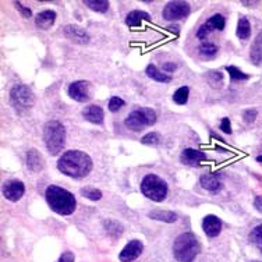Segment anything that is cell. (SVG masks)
<instances>
[{
  "mask_svg": "<svg viewBox=\"0 0 262 262\" xmlns=\"http://www.w3.org/2000/svg\"><path fill=\"white\" fill-rule=\"evenodd\" d=\"M57 169L73 179L85 177L92 169L91 158L81 151L64 152L57 161Z\"/></svg>",
  "mask_w": 262,
  "mask_h": 262,
  "instance_id": "1",
  "label": "cell"
},
{
  "mask_svg": "<svg viewBox=\"0 0 262 262\" xmlns=\"http://www.w3.org/2000/svg\"><path fill=\"white\" fill-rule=\"evenodd\" d=\"M45 197L52 211H55L59 215H70L75 211L77 202L74 195L61 187L49 186L45 191Z\"/></svg>",
  "mask_w": 262,
  "mask_h": 262,
  "instance_id": "2",
  "label": "cell"
},
{
  "mask_svg": "<svg viewBox=\"0 0 262 262\" xmlns=\"http://www.w3.org/2000/svg\"><path fill=\"white\" fill-rule=\"evenodd\" d=\"M200 252V244L192 233L180 234L173 244V254L180 262H192Z\"/></svg>",
  "mask_w": 262,
  "mask_h": 262,
  "instance_id": "3",
  "label": "cell"
},
{
  "mask_svg": "<svg viewBox=\"0 0 262 262\" xmlns=\"http://www.w3.org/2000/svg\"><path fill=\"white\" fill-rule=\"evenodd\" d=\"M43 141L51 155H59L66 144L64 126L56 120L48 121L43 129Z\"/></svg>",
  "mask_w": 262,
  "mask_h": 262,
  "instance_id": "4",
  "label": "cell"
},
{
  "mask_svg": "<svg viewBox=\"0 0 262 262\" xmlns=\"http://www.w3.org/2000/svg\"><path fill=\"white\" fill-rule=\"evenodd\" d=\"M142 194L155 202H162L168 195V186L156 174H147L141 182Z\"/></svg>",
  "mask_w": 262,
  "mask_h": 262,
  "instance_id": "5",
  "label": "cell"
},
{
  "mask_svg": "<svg viewBox=\"0 0 262 262\" xmlns=\"http://www.w3.org/2000/svg\"><path fill=\"white\" fill-rule=\"evenodd\" d=\"M155 123H156V113L150 108H141V109L132 111L124 121L126 127L132 131H141Z\"/></svg>",
  "mask_w": 262,
  "mask_h": 262,
  "instance_id": "6",
  "label": "cell"
},
{
  "mask_svg": "<svg viewBox=\"0 0 262 262\" xmlns=\"http://www.w3.org/2000/svg\"><path fill=\"white\" fill-rule=\"evenodd\" d=\"M10 99L16 111H28L34 106V94L25 85H17L10 92Z\"/></svg>",
  "mask_w": 262,
  "mask_h": 262,
  "instance_id": "7",
  "label": "cell"
},
{
  "mask_svg": "<svg viewBox=\"0 0 262 262\" xmlns=\"http://www.w3.org/2000/svg\"><path fill=\"white\" fill-rule=\"evenodd\" d=\"M190 14V4L186 1H170L163 9V19L168 21H177L186 19Z\"/></svg>",
  "mask_w": 262,
  "mask_h": 262,
  "instance_id": "8",
  "label": "cell"
},
{
  "mask_svg": "<svg viewBox=\"0 0 262 262\" xmlns=\"http://www.w3.org/2000/svg\"><path fill=\"white\" fill-rule=\"evenodd\" d=\"M69 95L74 101L87 102L90 101V85L87 81H75L69 85Z\"/></svg>",
  "mask_w": 262,
  "mask_h": 262,
  "instance_id": "9",
  "label": "cell"
},
{
  "mask_svg": "<svg viewBox=\"0 0 262 262\" xmlns=\"http://www.w3.org/2000/svg\"><path fill=\"white\" fill-rule=\"evenodd\" d=\"M24 191H25V187H24L22 182H19V180L7 182L3 187V195L11 202H17L19 200H21V197L24 195Z\"/></svg>",
  "mask_w": 262,
  "mask_h": 262,
  "instance_id": "10",
  "label": "cell"
},
{
  "mask_svg": "<svg viewBox=\"0 0 262 262\" xmlns=\"http://www.w3.org/2000/svg\"><path fill=\"white\" fill-rule=\"evenodd\" d=\"M142 248H144V245H142V243L140 240H132L123 248V251L119 255V260L121 262L134 261L141 255Z\"/></svg>",
  "mask_w": 262,
  "mask_h": 262,
  "instance_id": "11",
  "label": "cell"
},
{
  "mask_svg": "<svg viewBox=\"0 0 262 262\" xmlns=\"http://www.w3.org/2000/svg\"><path fill=\"white\" fill-rule=\"evenodd\" d=\"M64 37L74 43H78V45H87L91 39L90 35L77 25H67L64 28Z\"/></svg>",
  "mask_w": 262,
  "mask_h": 262,
  "instance_id": "12",
  "label": "cell"
},
{
  "mask_svg": "<svg viewBox=\"0 0 262 262\" xmlns=\"http://www.w3.org/2000/svg\"><path fill=\"white\" fill-rule=\"evenodd\" d=\"M202 229H204L206 236L216 237V236H219V233L222 230V222L215 215H206L204 218V222H202Z\"/></svg>",
  "mask_w": 262,
  "mask_h": 262,
  "instance_id": "13",
  "label": "cell"
},
{
  "mask_svg": "<svg viewBox=\"0 0 262 262\" xmlns=\"http://www.w3.org/2000/svg\"><path fill=\"white\" fill-rule=\"evenodd\" d=\"M180 159L186 165H198L201 161L206 159V155L202 151L194 150V148H186L180 155Z\"/></svg>",
  "mask_w": 262,
  "mask_h": 262,
  "instance_id": "14",
  "label": "cell"
},
{
  "mask_svg": "<svg viewBox=\"0 0 262 262\" xmlns=\"http://www.w3.org/2000/svg\"><path fill=\"white\" fill-rule=\"evenodd\" d=\"M56 20V13L53 10H45L40 11L39 14H37L35 17V24L39 30H49L53 22Z\"/></svg>",
  "mask_w": 262,
  "mask_h": 262,
  "instance_id": "15",
  "label": "cell"
},
{
  "mask_svg": "<svg viewBox=\"0 0 262 262\" xmlns=\"http://www.w3.org/2000/svg\"><path fill=\"white\" fill-rule=\"evenodd\" d=\"M82 116L84 119L88 121H91L94 124H102L103 123V111H102L101 106H96V105H91V106H87L84 111H82Z\"/></svg>",
  "mask_w": 262,
  "mask_h": 262,
  "instance_id": "16",
  "label": "cell"
},
{
  "mask_svg": "<svg viewBox=\"0 0 262 262\" xmlns=\"http://www.w3.org/2000/svg\"><path fill=\"white\" fill-rule=\"evenodd\" d=\"M27 166L34 173H38L43 169V158L37 150H30L27 153Z\"/></svg>",
  "mask_w": 262,
  "mask_h": 262,
  "instance_id": "17",
  "label": "cell"
},
{
  "mask_svg": "<svg viewBox=\"0 0 262 262\" xmlns=\"http://www.w3.org/2000/svg\"><path fill=\"white\" fill-rule=\"evenodd\" d=\"M151 20V16L145 11H140V10H132L127 14L126 17V24L129 27H140L142 24V21H150Z\"/></svg>",
  "mask_w": 262,
  "mask_h": 262,
  "instance_id": "18",
  "label": "cell"
},
{
  "mask_svg": "<svg viewBox=\"0 0 262 262\" xmlns=\"http://www.w3.org/2000/svg\"><path fill=\"white\" fill-rule=\"evenodd\" d=\"M250 59L255 66L262 64V31L252 42L251 49H250Z\"/></svg>",
  "mask_w": 262,
  "mask_h": 262,
  "instance_id": "19",
  "label": "cell"
},
{
  "mask_svg": "<svg viewBox=\"0 0 262 262\" xmlns=\"http://www.w3.org/2000/svg\"><path fill=\"white\" fill-rule=\"evenodd\" d=\"M201 186L205 188V190H208V191H219L221 190V187H222V183L221 180L216 177V176H213V174H204L201 177Z\"/></svg>",
  "mask_w": 262,
  "mask_h": 262,
  "instance_id": "20",
  "label": "cell"
},
{
  "mask_svg": "<svg viewBox=\"0 0 262 262\" xmlns=\"http://www.w3.org/2000/svg\"><path fill=\"white\" fill-rule=\"evenodd\" d=\"M148 216L151 218V219H155V221H162V222H176L177 221V215L176 213H173L170 211H152L148 213Z\"/></svg>",
  "mask_w": 262,
  "mask_h": 262,
  "instance_id": "21",
  "label": "cell"
},
{
  "mask_svg": "<svg viewBox=\"0 0 262 262\" xmlns=\"http://www.w3.org/2000/svg\"><path fill=\"white\" fill-rule=\"evenodd\" d=\"M147 75L150 78H152V80L158 81V82H170L171 81L170 75H168V74L162 73L161 70H158V67L153 66V64H150L147 67Z\"/></svg>",
  "mask_w": 262,
  "mask_h": 262,
  "instance_id": "22",
  "label": "cell"
},
{
  "mask_svg": "<svg viewBox=\"0 0 262 262\" xmlns=\"http://www.w3.org/2000/svg\"><path fill=\"white\" fill-rule=\"evenodd\" d=\"M251 35V25L245 17H240L239 25H237V37L240 39H248Z\"/></svg>",
  "mask_w": 262,
  "mask_h": 262,
  "instance_id": "23",
  "label": "cell"
},
{
  "mask_svg": "<svg viewBox=\"0 0 262 262\" xmlns=\"http://www.w3.org/2000/svg\"><path fill=\"white\" fill-rule=\"evenodd\" d=\"M84 4L88 9L98 11V13H106L109 9V1H105V0H85Z\"/></svg>",
  "mask_w": 262,
  "mask_h": 262,
  "instance_id": "24",
  "label": "cell"
},
{
  "mask_svg": "<svg viewBox=\"0 0 262 262\" xmlns=\"http://www.w3.org/2000/svg\"><path fill=\"white\" fill-rule=\"evenodd\" d=\"M206 24L209 25V28L212 31H222L225 28V25H226V21H225V17L222 14H213L211 19L206 21Z\"/></svg>",
  "mask_w": 262,
  "mask_h": 262,
  "instance_id": "25",
  "label": "cell"
},
{
  "mask_svg": "<svg viewBox=\"0 0 262 262\" xmlns=\"http://www.w3.org/2000/svg\"><path fill=\"white\" fill-rule=\"evenodd\" d=\"M80 192L82 197H85L91 201H98L102 198V191L95 187H84V188H81Z\"/></svg>",
  "mask_w": 262,
  "mask_h": 262,
  "instance_id": "26",
  "label": "cell"
},
{
  "mask_svg": "<svg viewBox=\"0 0 262 262\" xmlns=\"http://www.w3.org/2000/svg\"><path fill=\"white\" fill-rule=\"evenodd\" d=\"M188 94H190L188 87H182V88H179L177 91L173 94V101L176 102L177 105H186L187 101H188Z\"/></svg>",
  "mask_w": 262,
  "mask_h": 262,
  "instance_id": "27",
  "label": "cell"
},
{
  "mask_svg": "<svg viewBox=\"0 0 262 262\" xmlns=\"http://www.w3.org/2000/svg\"><path fill=\"white\" fill-rule=\"evenodd\" d=\"M226 71L229 73V75L232 77V80L234 81H244V80H248L250 78V75L248 74H245V73H243L242 70H239L237 67H234V66H227L226 67Z\"/></svg>",
  "mask_w": 262,
  "mask_h": 262,
  "instance_id": "28",
  "label": "cell"
},
{
  "mask_svg": "<svg viewBox=\"0 0 262 262\" xmlns=\"http://www.w3.org/2000/svg\"><path fill=\"white\" fill-rule=\"evenodd\" d=\"M206 80H208V82L211 84L213 88H218V87L222 85L223 82L222 73H219V71H209L206 74Z\"/></svg>",
  "mask_w": 262,
  "mask_h": 262,
  "instance_id": "29",
  "label": "cell"
},
{
  "mask_svg": "<svg viewBox=\"0 0 262 262\" xmlns=\"http://www.w3.org/2000/svg\"><path fill=\"white\" fill-rule=\"evenodd\" d=\"M200 53H201V56H205V57H212L218 53V48L211 42H204L200 46Z\"/></svg>",
  "mask_w": 262,
  "mask_h": 262,
  "instance_id": "30",
  "label": "cell"
},
{
  "mask_svg": "<svg viewBox=\"0 0 262 262\" xmlns=\"http://www.w3.org/2000/svg\"><path fill=\"white\" fill-rule=\"evenodd\" d=\"M250 240L254 244L262 247V225H258L257 227L252 229V232L250 233Z\"/></svg>",
  "mask_w": 262,
  "mask_h": 262,
  "instance_id": "31",
  "label": "cell"
},
{
  "mask_svg": "<svg viewBox=\"0 0 262 262\" xmlns=\"http://www.w3.org/2000/svg\"><path fill=\"white\" fill-rule=\"evenodd\" d=\"M142 144H145V145H158L159 142H161V137H159V134H156V132H150V134H147V135H144L141 138Z\"/></svg>",
  "mask_w": 262,
  "mask_h": 262,
  "instance_id": "32",
  "label": "cell"
},
{
  "mask_svg": "<svg viewBox=\"0 0 262 262\" xmlns=\"http://www.w3.org/2000/svg\"><path fill=\"white\" fill-rule=\"evenodd\" d=\"M124 105H126V103H124L123 99L117 98V96H113V98H111V101H109V111L116 113L117 111H120Z\"/></svg>",
  "mask_w": 262,
  "mask_h": 262,
  "instance_id": "33",
  "label": "cell"
},
{
  "mask_svg": "<svg viewBox=\"0 0 262 262\" xmlns=\"http://www.w3.org/2000/svg\"><path fill=\"white\" fill-rule=\"evenodd\" d=\"M211 32L212 30L209 28V25L205 22V24H202L201 27L198 28V31H197V38H198V39H206V37H208Z\"/></svg>",
  "mask_w": 262,
  "mask_h": 262,
  "instance_id": "34",
  "label": "cell"
},
{
  "mask_svg": "<svg viewBox=\"0 0 262 262\" xmlns=\"http://www.w3.org/2000/svg\"><path fill=\"white\" fill-rule=\"evenodd\" d=\"M257 116H258V112L255 111V109H248V111H245L243 113V119H244L245 123H252V121H255Z\"/></svg>",
  "mask_w": 262,
  "mask_h": 262,
  "instance_id": "35",
  "label": "cell"
},
{
  "mask_svg": "<svg viewBox=\"0 0 262 262\" xmlns=\"http://www.w3.org/2000/svg\"><path fill=\"white\" fill-rule=\"evenodd\" d=\"M219 129H221L223 132H226V134H232V124H230V120H229L227 117L222 119Z\"/></svg>",
  "mask_w": 262,
  "mask_h": 262,
  "instance_id": "36",
  "label": "cell"
},
{
  "mask_svg": "<svg viewBox=\"0 0 262 262\" xmlns=\"http://www.w3.org/2000/svg\"><path fill=\"white\" fill-rule=\"evenodd\" d=\"M57 262H74V255H73V252L66 251L64 254H61V257L59 258V261Z\"/></svg>",
  "mask_w": 262,
  "mask_h": 262,
  "instance_id": "37",
  "label": "cell"
},
{
  "mask_svg": "<svg viewBox=\"0 0 262 262\" xmlns=\"http://www.w3.org/2000/svg\"><path fill=\"white\" fill-rule=\"evenodd\" d=\"M16 4V7H17V10L21 11V14H22V17H25V19H28V17H31V10L30 9H25V7H22V4L21 3H14Z\"/></svg>",
  "mask_w": 262,
  "mask_h": 262,
  "instance_id": "38",
  "label": "cell"
},
{
  "mask_svg": "<svg viewBox=\"0 0 262 262\" xmlns=\"http://www.w3.org/2000/svg\"><path fill=\"white\" fill-rule=\"evenodd\" d=\"M254 205H255V208H257L258 211L262 212V197H258V198L255 200V204H254Z\"/></svg>",
  "mask_w": 262,
  "mask_h": 262,
  "instance_id": "39",
  "label": "cell"
},
{
  "mask_svg": "<svg viewBox=\"0 0 262 262\" xmlns=\"http://www.w3.org/2000/svg\"><path fill=\"white\" fill-rule=\"evenodd\" d=\"M166 71H173L176 69V66L174 64H165V67H163Z\"/></svg>",
  "mask_w": 262,
  "mask_h": 262,
  "instance_id": "40",
  "label": "cell"
},
{
  "mask_svg": "<svg viewBox=\"0 0 262 262\" xmlns=\"http://www.w3.org/2000/svg\"><path fill=\"white\" fill-rule=\"evenodd\" d=\"M243 4H257L258 1H242Z\"/></svg>",
  "mask_w": 262,
  "mask_h": 262,
  "instance_id": "41",
  "label": "cell"
},
{
  "mask_svg": "<svg viewBox=\"0 0 262 262\" xmlns=\"http://www.w3.org/2000/svg\"><path fill=\"white\" fill-rule=\"evenodd\" d=\"M257 161L262 162V156H258V158H257Z\"/></svg>",
  "mask_w": 262,
  "mask_h": 262,
  "instance_id": "42",
  "label": "cell"
}]
</instances>
